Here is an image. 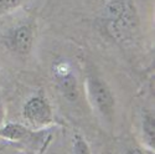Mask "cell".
I'll use <instances>...</instances> for the list:
<instances>
[{"instance_id":"obj_13","label":"cell","mask_w":155,"mask_h":154,"mask_svg":"<svg viewBox=\"0 0 155 154\" xmlns=\"http://www.w3.org/2000/svg\"><path fill=\"white\" fill-rule=\"evenodd\" d=\"M42 152H44V150H42ZM42 152H41V153H42ZM41 153H40V154H41Z\"/></svg>"},{"instance_id":"obj_1","label":"cell","mask_w":155,"mask_h":154,"mask_svg":"<svg viewBox=\"0 0 155 154\" xmlns=\"http://www.w3.org/2000/svg\"><path fill=\"white\" fill-rule=\"evenodd\" d=\"M94 24L108 40L122 46L133 44L139 37L141 24L135 0H101Z\"/></svg>"},{"instance_id":"obj_12","label":"cell","mask_w":155,"mask_h":154,"mask_svg":"<svg viewBox=\"0 0 155 154\" xmlns=\"http://www.w3.org/2000/svg\"><path fill=\"white\" fill-rule=\"evenodd\" d=\"M4 148H5V147H4V144H0V154H2V153H3Z\"/></svg>"},{"instance_id":"obj_7","label":"cell","mask_w":155,"mask_h":154,"mask_svg":"<svg viewBox=\"0 0 155 154\" xmlns=\"http://www.w3.org/2000/svg\"><path fill=\"white\" fill-rule=\"evenodd\" d=\"M154 113L149 108H143L139 114V131L141 139L144 142L145 149L154 152V139H155V126H154Z\"/></svg>"},{"instance_id":"obj_2","label":"cell","mask_w":155,"mask_h":154,"mask_svg":"<svg viewBox=\"0 0 155 154\" xmlns=\"http://www.w3.org/2000/svg\"><path fill=\"white\" fill-rule=\"evenodd\" d=\"M37 37V22L32 16L19 19L3 31L2 42L11 55L26 59L34 50Z\"/></svg>"},{"instance_id":"obj_9","label":"cell","mask_w":155,"mask_h":154,"mask_svg":"<svg viewBox=\"0 0 155 154\" xmlns=\"http://www.w3.org/2000/svg\"><path fill=\"white\" fill-rule=\"evenodd\" d=\"M26 2L28 0H0V19L16 11Z\"/></svg>"},{"instance_id":"obj_11","label":"cell","mask_w":155,"mask_h":154,"mask_svg":"<svg viewBox=\"0 0 155 154\" xmlns=\"http://www.w3.org/2000/svg\"><path fill=\"white\" fill-rule=\"evenodd\" d=\"M5 118H6V108L2 102H0V127L5 123Z\"/></svg>"},{"instance_id":"obj_5","label":"cell","mask_w":155,"mask_h":154,"mask_svg":"<svg viewBox=\"0 0 155 154\" xmlns=\"http://www.w3.org/2000/svg\"><path fill=\"white\" fill-rule=\"evenodd\" d=\"M22 118L34 129H45L55 122V113L50 99L37 92L30 96L22 106Z\"/></svg>"},{"instance_id":"obj_8","label":"cell","mask_w":155,"mask_h":154,"mask_svg":"<svg viewBox=\"0 0 155 154\" xmlns=\"http://www.w3.org/2000/svg\"><path fill=\"white\" fill-rule=\"evenodd\" d=\"M72 154H92L87 139L78 132L73 134L72 139Z\"/></svg>"},{"instance_id":"obj_6","label":"cell","mask_w":155,"mask_h":154,"mask_svg":"<svg viewBox=\"0 0 155 154\" xmlns=\"http://www.w3.org/2000/svg\"><path fill=\"white\" fill-rule=\"evenodd\" d=\"M0 138L8 142L15 143H37L45 142L51 138V134L47 133V129H31L18 122H8L0 127Z\"/></svg>"},{"instance_id":"obj_4","label":"cell","mask_w":155,"mask_h":154,"mask_svg":"<svg viewBox=\"0 0 155 154\" xmlns=\"http://www.w3.org/2000/svg\"><path fill=\"white\" fill-rule=\"evenodd\" d=\"M51 79L56 88L68 102H74L80 97V77L74 62L66 57H57L51 63Z\"/></svg>"},{"instance_id":"obj_10","label":"cell","mask_w":155,"mask_h":154,"mask_svg":"<svg viewBox=\"0 0 155 154\" xmlns=\"http://www.w3.org/2000/svg\"><path fill=\"white\" fill-rule=\"evenodd\" d=\"M125 154H153L151 150L148 149H143V148H139V147H133V148H129Z\"/></svg>"},{"instance_id":"obj_3","label":"cell","mask_w":155,"mask_h":154,"mask_svg":"<svg viewBox=\"0 0 155 154\" xmlns=\"http://www.w3.org/2000/svg\"><path fill=\"white\" fill-rule=\"evenodd\" d=\"M83 92L91 108L110 122L115 111V96L108 82L97 72L89 70L83 80Z\"/></svg>"}]
</instances>
